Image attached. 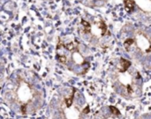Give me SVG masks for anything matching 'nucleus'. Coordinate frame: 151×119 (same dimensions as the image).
Listing matches in <instances>:
<instances>
[{
	"label": "nucleus",
	"instance_id": "nucleus-1",
	"mask_svg": "<svg viewBox=\"0 0 151 119\" xmlns=\"http://www.w3.org/2000/svg\"><path fill=\"white\" fill-rule=\"evenodd\" d=\"M131 66V62L125 59V58H120V61H119V65L118 66V70L119 72H126L128 68Z\"/></svg>",
	"mask_w": 151,
	"mask_h": 119
},
{
	"label": "nucleus",
	"instance_id": "nucleus-4",
	"mask_svg": "<svg viewBox=\"0 0 151 119\" xmlns=\"http://www.w3.org/2000/svg\"><path fill=\"white\" fill-rule=\"evenodd\" d=\"M81 25L83 26V32L85 34H88V33L91 32V26H90V24L88 21L82 19L81 20Z\"/></svg>",
	"mask_w": 151,
	"mask_h": 119
},
{
	"label": "nucleus",
	"instance_id": "nucleus-9",
	"mask_svg": "<svg viewBox=\"0 0 151 119\" xmlns=\"http://www.w3.org/2000/svg\"><path fill=\"white\" fill-rule=\"evenodd\" d=\"M58 58V61H59L61 64H63V65H65V64L67 62V58H66V57H65V55H59Z\"/></svg>",
	"mask_w": 151,
	"mask_h": 119
},
{
	"label": "nucleus",
	"instance_id": "nucleus-11",
	"mask_svg": "<svg viewBox=\"0 0 151 119\" xmlns=\"http://www.w3.org/2000/svg\"><path fill=\"white\" fill-rule=\"evenodd\" d=\"M0 89H1V87H0Z\"/></svg>",
	"mask_w": 151,
	"mask_h": 119
},
{
	"label": "nucleus",
	"instance_id": "nucleus-2",
	"mask_svg": "<svg viewBox=\"0 0 151 119\" xmlns=\"http://www.w3.org/2000/svg\"><path fill=\"white\" fill-rule=\"evenodd\" d=\"M78 45L79 44L75 42H70L67 43H63V47L65 48L68 51H77Z\"/></svg>",
	"mask_w": 151,
	"mask_h": 119
},
{
	"label": "nucleus",
	"instance_id": "nucleus-10",
	"mask_svg": "<svg viewBox=\"0 0 151 119\" xmlns=\"http://www.w3.org/2000/svg\"><path fill=\"white\" fill-rule=\"evenodd\" d=\"M107 119H118V118H117V117H116V116H114V117H112V118H107Z\"/></svg>",
	"mask_w": 151,
	"mask_h": 119
},
{
	"label": "nucleus",
	"instance_id": "nucleus-8",
	"mask_svg": "<svg viewBox=\"0 0 151 119\" xmlns=\"http://www.w3.org/2000/svg\"><path fill=\"white\" fill-rule=\"evenodd\" d=\"M109 109H110V110H111V112L112 113L113 116H116V117H119V116H120L119 110L117 108H115L114 106H110Z\"/></svg>",
	"mask_w": 151,
	"mask_h": 119
},
{
	"label": "nucleus",
	"instance_id": "nucleus-6",
	"mask_svg": "<svg viewBox=\"0 0 151 119\" xmlns=\"http://www.w3.org/2000/svg\"><path fill=\"white\" fill-rule=\"evenodd\" d=\"M97 27H98V28H100L102 35H104V34L106 33V31H107V26L105 25L104 21V20H100V21L97 23Z\"/></svg>",
	"mask_w": 151,
	"mask_h": 119
},
{
	"label": "nucleus",
	"instance_id": "nucleus-3",
	"mask_svg": "<svg viewBox=\"0 0 151 119\" xmlns=\"http://www.w3.org/2000/svg\"><path fill=\"white\" fill-rule=\"evenodd\" d=\"M125 3V9L127 11L131 12L135 8V2L134 0H124Z\"/></svg>",
	"mask_w": 151,
	"mask_h": 119
},
{
	"label": "nucleus",
	"instance_id": "nucleus-5",
	"mask_svg": "<svg viewBox=\"0 0 151 119\" xmlns=\"http://www.w3.org/2000/svg\"><path fill=\"white\" fill-rule=\"evenodd\" d=\"M73 96H74V92H73L68 97H66L65 99V106L66 108H70L73 104Z\"/></svg>",
	"mask_w": 151,
	"mask_h": 119
},
{
	"label": "nucleus",
	"instance_id": "nucleus-7",
	"mask_svg": "<svg viewBox=\"0 0 151 119\" xmlns=\"http://www.w3.org/2000/svg\"><path fill=\"white\" fill-rule=\"evenodd\" d=\"M134 39H127V40H126L125 41V42H124V47H125V49H127V50H129V49H130V47L134 44Z\"/></svg>",
	"mask_w": 151,
	"mask_h": 119
}]
</instances>
